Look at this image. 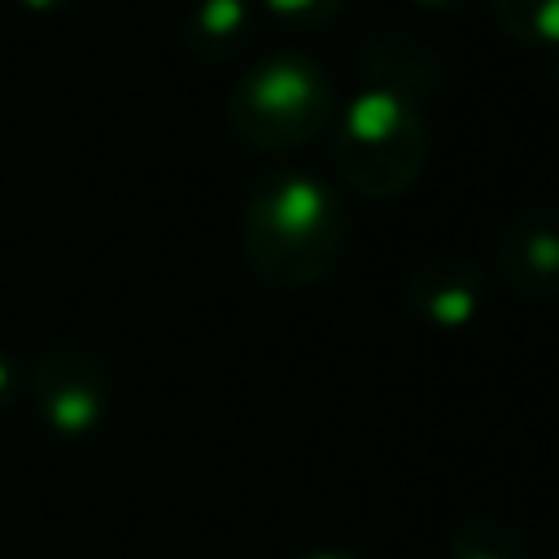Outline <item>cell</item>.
<instances>
[{"instance_id": "4", "label": "cell", "mask_w": 559, "mask_h": 559, "mask_svg": "<svg viewBox=\"0 0 559 559\" xmlns=\"http://www.w3.org/2000/svg\"><path fill=\"white\" fill-rule=\"evenodd\" d=\"M31 397L57 437H92L109 411V371L79 345H52L35 358Z\"/></svg>"}, {"instance_id": "2", "label": "cell", "mask_w": 559, "mask_h": 559, "mask_svg": "<svg viewBox=\"0 0 559 559\" xmlns=\"http://www.w3.org/2000/svg\"><path fill=\"white\" fill-rule=\"evenodd\" d=\"M332 157L341 179L362 197H402L428 162V122L415 92L367 79L336 118Z\"/></svg>"}, {"instance_id": "15", "label": "cell", "mask_w": 559, "mask_h": 559, "mask_svg": "<svg viewBox=\"0 0 559 559\" xmlns=\"http://www.w3.org/2000/svg\"><path fill=\"white\" fill-rule=\"evenodd\" d=\"M550 83H555V92H559V52H555V61H550Z\"/></svg>"}, {"instance_id": "11", "label": "cell", "mask_w": 559, "mask_h": 559, "mask_svg": "<svg viewBox=\"0 0 559 559\" xmlns=\"http://www.w3.org/2000/svg\"><path fill=\"white\" fill-rule=\"evenodd\" d=\"M26 13H57V9H66L70 0H17Z\"/></svg>"}, {"instance_id": "8", "label": "cell", "mask_w": 559, "mask_h": 559, "mask_svg": "<svg viewBox=\"0 0 559 559\" xmlns=\"http://www.w3.org/2000/svg\"><path fill=\"white\" fill-rule=\"evenodd\" d=\"M498 31L528 52H559V0H489Z\"/></svg>"}, {"instance_id": "10", "label": "cell", "mask_w": 559, "mask_h": 559, "mask_svg": "<svg viewBox=\"0 0 559 559\" xmlns=\"http://www.w3.org/2000/svg\"><path fill=\"white\" fill-rule=\"evenodd\" d=\"M262 4H266V13H275L280 22H293V26H323L345 9V0H262Z\"/></svg>"}, {"instance_id": "6", "label": "cell", "mask_w": 559, "mask_h": 559, "mask_svg": "<svg viewBox=\"0 0 559 559\" xmlns=\"http://www.w3.org/2000/svg\"><path fill=\"white\" fill-rule=\"evenodd\" d=\"M480 297L485 275L463 253H432L406 275V306L441 332H463L480 314Z\"/></svg>"}, {"instance_id": "1", "label": "cell", "mask_w": 559, "mask_h": 559, "mask_svg": "<svg viewBox=\"0 0 559 559\" xmlns=\"http://www.w3.org/2000/svg\"><path fill=\"white\" fill-rule=\"evenodd\" d=\"M345 240V201L310 170H271L245 197L240 249L249 271L271 288H310L341 262Z\"/></svg>"}, {"instance_id": "14", "label": "cell", "mask_w": 559, "mask_h": 559, "mask_svg": "<svg viewBox=\"0 0 559 559\" xmlns=\"http://www.w3.org/2000/svg\"><path fill=\"white\" fill-rule=\"evenodd\" d=\"M301 559H349V555H341V550H314V555H301Z\"/></svg>"}, {"instance_id": "12", "label": "cell", "mask_w": 559, "mask_h": 559, "mask_svg": "<svg viewBox=\"0 0 559 559\" xmlns=\"http://www.w3.org/2000/svg\"><path fill=\"white\" fill-rule=\"evenodd\" d=\"M13 384H17V376H13V367H9L4 358H0V402H4L9 393H13Z\"/></svg>"}, {"instance_id": "3", "label": "cell", "mask_w": 559, "mask_h": 559, "mask_svg": "<svg viewBox=\"0 0 559 559\" xmlns=\"http://www.w3.org/2000/svg\"><path fill=\"white\" fill-rule=\"evenodd\" d=\"M336 114L332 74L306 52H266L245 66L227 92L231 131L262 153L310 144Z\"/></svg>"}, {"instance_id": "13", "label": "cell", "mask_w": 559, "mask_h": 559, "mask_svg": "<svg viewBox=\"0 0 559 559\" xmlns=\"http://www.w3.org/2000/svg\"><path fill=\"white\" fill-rule=\"evenodd\" d=\"M415 4H424V9H450V4H463V0H415Z\"/></svg>"}, {"instance_id": "5", "label": "cell", "mask_w": 559, "mask_h": 559, "mask_svg": "<svg viewBox=\"0 0 559 559\" xmlns=\"http://www.w3.org/2000/svg\"><path fill=\"white\" fill-rule=\"evenodd\" d=\"M493 266L515 297H559V197L528 201L498 236Z\"/></svg>"}, {"instance_id": "9", "label": "cell", "mask_w": 559, "mask_h": 559, "mask_svg": "<svg viewBox=\"0 0 559 559\" xmlns=\"http://www.w3.org/2000/svg\"><path fill=\"white\" fill-rule=\"evenodd\" d=\"M445 559H533V550L515 524L493 520V515H472L454 524L445 542Z\"/></svg>"}, {"instance_id": "7", "label": "cell", "mask_w": 559, "mask_h": 559, "mask_svg": "<svg viewBox=\"0 0 559 559\" xmlns=\"http://www.w3.org/2000/svg\"><path fill=\"white\" fill-rule=\"evenodd\" d=\"M253 26V4L249 0H197L188 13V48L201 61H223L231 57Z\"/></svg>"}]
</instances>
